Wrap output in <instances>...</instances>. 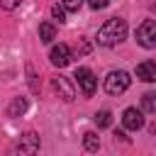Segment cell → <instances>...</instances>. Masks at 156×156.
I'll use <instances>...</instances> for the list:
<instances>
[{"mask_svg":"<svg viewBox=\"0 0 156 156\" xmlns=\"http://www.w3.org/2000/svg\"><path fill=\"white\" fill-rule=\"evenodd\" d=\"M27 110V100L24 98H15L12 102H10V107H7V115L10 117H17V115H22Z\"/></svg>","mask_w":156,"mask_h":156,"instance_id":"11","label":"cell"},{"mask_svg":"<svg viewBox=\"0 0 156 156\" xmlns=\"http://www.w3.org/2000/svg\"><path fill=\"white\" fill-rule=\"evenodd\" d=\"M136 78L144 83H156V61H141L136 66Z\"/></svg>","mask_w":156,"mask_h":156,"instance_id":"9","label":"cell"},{"mask_svg":"<svg viewBox=\"0 0 156 156\" xmlns=\"http://www.w3.org/2000/svg\"><path fill=\"white\" fill-rule=\"evenodd\" d=\"M51 15H54V20H58V24L66 22V7L63 5H54L51 7Z\"/></svg>","mask_w":156,"mask_h":156,"instance_id":"15","label":"cell"},{"mask_svg":"<svg viewBox=\"0 0 156 156\" xmlns=\"http://www.w3.org/2000/svg\"><path fill=\"white\" fill-rule=\"evenodd\" d=\"M83 5V0H63V7L68 12H78V7Z\"/></svg>","mask_w":156,"mask_h":156,"instance_id":"16","label":"cell"},{"mask_svg":"<svg viewBox=\"0 0 156 156\" xmlns=\"http://www.w3.org/2000/svg\"><path fill=\"white\" fill-rule=\"evenodd\" d=\"M88 5H90L93 10H102V7L110 5V0H88Z\"/></svg>","mask_w":156,"mask_h":156,"instance_id":"18","label":"cell"},{"mask_svg":"<svg viewBox=\"0 0 156 156\" xmlns=\"http://www.w3.org/2000/svg\"><path fill=\"white\" fill-rule=\"evenodd\" d=\"M83 144H85L88 151H98V149H100V139H98L95 132H85V134H83Z\"/></svg>","mask_w":156,"mask_h":156,"instance_id":"12","label":"cell"},{"mask_svg":"<svg viewBox=\"0 0 156 156\" xmlns=\"http://www.w3.org/2000/svg\"><path fill=\"white\" fill-rule=\"evenodd\" d=\"M39 39H41L44 44H51V41L56 39V29H54L51 22H41V24H39Z\"/></svg>","mask_w":156,"mask_h":156,"instance_id":"10","label":"cell"},{"mask_svg":"<svg viewBox=\"0 0 156 156\" xmlns=\"http://www.w3.org/2000/svg\"><path fill=\"white\" fill-rule=\"evenodd\" d=\"M141 107H144V112H156V93H144Z\"/></svg>","mask_w":156,"mask_h":156,"instance_id":"14","label":"cell"},{"mask_svg":"<svg viewBox=\"0 0 156 156\" xmlns=\"http://www.w3.org/2000/svg\"><path fill=\"white\" fill-rule=\"evenodd\" d=\"M124 37H127V22L119 20V17L107 20V22L98 29V44H102V46H115V44H119Z\"/></svg>","mask_w":156,"mask_h":156,"instance_id":"1","label":"cell"},{"mask_svg":"<svg viewBox=\"0 0 156 156\" xmlns=\"http://www.w3.org/2000/svg\"><path fill=\"white\" fill-rule=\"evenodd\" d=\"M24 0H0V5L5 7V10H15V7H20Z\"/></svg>","mask_w":156,"mask_h":156,"instance_id":"17","label":"cell"},{"mask_svg":"<svg viewBox=\"0 0 156 156\" xmlns=\"http://www.w3.org/2000/svg\"><path fill=\"white\" fill-rule=\"evenodd\" d=\"M95 124H98L100 129L110 127V124H112V115H110V110H100V112L95 115Z\"/></svg>","mask_w":156,"mask_h":156,"instance_id":"13","label":"cell"},{"mask_svg":"<svg viewBox=\"0 0 156 156\" xmlns=\"http://www.w3.org/2000/svg\"><path fill=\"white\" fill-rule=\"evenodd\" d=\"M122 124H124V129L136 132V129L144 127V115H141L136 107H127V110L122 112Z\"/></svg>","mask_w":156,"mask_h":156,"instance_id":"7","label":"cell"},{"mask_svg":"<svg viewBox=\"0 0 156 156\" xmlns=\"http://www.w3.org/2000/svg\"><path fill=\"white\" fill-rule=\"evenodd\" d=\"M129 83H132L129 73H124V71H112V73H107V78H105V93H107V95H122V93L129 88Z\"/></svg>","mask_w":156,"mask_h":156,"instance_id":"2","label":"cell"},{"mask_svg":"<svg viewBox=\"0 0 156 156\" xmlns=\"http://www.w3.org/2000/svg\"><path fill=\"white\" fill-rule=\"evenodd\" d=\"M17 151H20V154H37V151H39V136H37L34 132H27L24 136H20Z\"/></svg>","mask_w":156,"mask_h":156,"instance_id":"8","label":"cell"},{"mask_svg":"<svg viewBox=\"0 0 156 156\" xmlns=\"http://www.w3.org/2000/svg\"><path fill=\"white\" fill-rule=\"evenodd\" d=\"M51 88L58 93V98L61 100H66V102H71L73 98H76V88H73V83L66 78V76H54L51 78Z\"/></svg>","mask_w":156,"mask_h":156,"instance_id":"5","label":"cell"},{"mask_svg":"<svg viewBox=\"0 0 156 156\" xmlns=\"http://www.w3.org/2000/svg\"><path fill=\"white\" fill-rule=\"evenodd\" d=\"M136 41L144 46V49H156V22L154 20H146L139 24L136 29Z\"/></svg>","mask_w":156,"mask_h":156,"instance_id":"3","label":"cell"},{"mask_svg":"<svg viewBox=\"0 0 156 156\" xmlns=\"http://www.w3.org/2000/svg\"><path fill=\"white\" fill-rule=\"evenodd\" d=\"M73 78L78 80V88L83 90L85 98H90V95L95 93V88H98V78L93 76L90 68H76V76H73Z\"/></svg>","mask_w":156,"mask_h":156,"instance_id":"4","label":"cell"},{"mask_svg":"<svg viewBox=\"0 0 156 156\" xmlns=\"http://www.w3.org/2000/svg\"><path fill=\"white\" fill-rule=\"evenodd\" d=\"M49 61H51L54 66H58V68L68 66V63H71V49H68L66 44H54L51 51H49Z\"/></svg>","mask_w":156,"mask_h":156,"instance_id":"6","label":"cell"},{"mask_svg":"<svg viewBox=\"0 0 156 156\" xmlns=\"http://www.w3.org/2000/svg\"><path fill=\"white\" fill-rule=\"evenodd\" d=\"M76 51H78V54H88V51H90V44H88V41H80V44L76 46Z\"/></svg>","mask_w":156,"mask_h":156,"instance_id":"19","label":"cell"}]
</instances>
